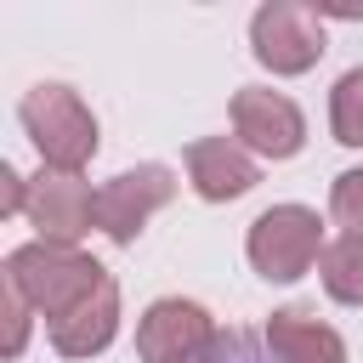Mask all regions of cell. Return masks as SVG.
I'll list each match as a JSON object with an SVG mask.
<instances>
[{
	"mask_svg": "<svg viewBox=\"0 0 363 363\" xmlns=\"http://www.w3.org/2000/svg\"><path fill=\"white\" fill-rule=\"evenodd\" d=\"M6 284H17L23 301H28L34 312H45V323H57V318L74 312L96 284H108V272H102L91 255L68 250V244H23V250L6 255Z\"/></svg>",
	"mask_w": 363,
	"mask_h": 363,
	"instance_id": "6da1fadb",
	"label": "cell"
},
{
	"mask_svg": "<svg viewBox=\"0 0 363 363\" xmlns=\"http://www.w3.org/2000/svg\"><path fill=\"white\" fill-rule=\"evenodd\" d=\"M17 119H23L28 142L40 147L45 170L79 176V164L96 153V119H91V108H85L68 85H34V91L17 102Z\"/></svg>",
	"mask_w": 363,
	"mask_h": 363,
	"instance_id": "7a4b0ae2",
	"label": "cell"
},
{
	"mask_svg": "<svg viewBox=\"0 0 363 363\" xmlns=\"http://www.w3.org/2000/svg\"><path fill=\"white\" fill-rule=\"evenodd\" d=\"M318 244H323V221L306 204H272L250 221V261L272 284H295L318 261Z\"/></svg>",
	"mask_w": 363,
	"mask_h": 363,
	"instance_id": "3957f363",
	"label": "cell"
},
{
	"mask_svg": "<svg viewBox=\"0 0 363 363\" xmlns=\"http://www.w3.org/2000/svg\"><path fill=\"white\" fill-rule=\"evenodd\" d=\"M250 45L272 74H306L323 57V17L318 6H295V0H272L255 11L250 23Z\"/></svg>",
	"mask_w": 363,
	"mask_h": 363,
	"instance_id": "277c9868",
	"label": "cell"
},
{
	"mask_svg": "<svg viewBox=\"0 0 363 363\" xmlns=\"http://www.w3.org/2000/svg\"><path fill=\"white\" fill-rule=\"evenodd\" d=\"M170 193H176V176H170L164 164L119 170L113 182L96 187V227H102L113 244H130V238L147 227V216H153L159 204H170Z\"/></svg>",
	"mask_w": 363,
	"mask_h": 363,
	"instance_id": "5b68a950",
	"label": "cell"
},
{
	"mask_svg": "<svg viewBox=\"0 0 363 363\" xmlns=\"http://www.w3.org/2000/svg\"><path fill=\"white\" fill-rule=\"evenodd\" d=\"M28 221L40 227V244H79L96 221V193L68 170H40L28 187Z\"/></svg>",
	"mask_w": 363,
	"mask_h": 363,
	"instance_id": "8992f818",
	"label": "cell"
},
{
	"mask_svg": "<svg viewBox=\"0 0 363 363\" xmlns=\"http://www.w3.org/2000/svg\"><path fill=\"white\" fill-rule=\"evenodd\" d=\"M233 130H238L255 153H267V159H289V153H301V142H306L301 108H295L284 91H261V85H244V91L233 96Z\"/></svg>",
	"mask_w": 363,
	"mask_h": 363,
	"instance_id": "52a82bcc",
	"label": "cell"
},
{
	"mask_svg": "<svg viewBox=\"0 0 363 363\" xmlns=\"http://www.w3.org/2000/svg\"><path fill=\"white\" fill-rule=\"evenodd\" d=\"M216 340V323L199 301H153L136 323V352L147 363H193Z\"/></svg>",
	"mask_w": 363,
	"mask_h": 363,
	"instance_id": "ba28073f",
	"label": "cell"
},
{
	"mask_svg": "<svg viewBox=\"0 0 363 363\" xmlns=\"http://www.w3.org/2000/svg\"><path fill=\"white\" fill-rule=\"evenodd\" d=\"M187 176H193L199 199H210V204L238 199V193H250V187L261 182V176H255V159H250L238 142H227V136L193 142V147H187Z\"/></svg>",
	"mask_w": 363,
	"mask_h": 363,
	"instance_id": "9c48e42d",
	"label": "cell"
},
{
	"mask_svg": "<svg viewBox=\"0 0 363 363\" xmlns=\"http://www.w3.org/2000/svg\"><path fill=\"white\" fill-rule=\"evenodd\" d=\"M113 329H119V289H113V278H108V284H96L74 312H62V318L51 323V346H57L62 357H91V352H102V346L113 340Z\"/></svg>",
	"mask_w": 363,
	"mask_h": 363,
	"instance_id": "30bf717a",
	"label": "cell"
},
{
	"mask_svg": "<svg viewBox=\"0 0 363 363\" xmlns=\"http://www.w3.org/2000/svg\"><path fill=\"white\" fill-rule=\"evenodd\" d=\"M267 346L284 363H346V340L329 323H318L312 312H301V306L267 318Z\"/></svg>",
	"mask_w": 363,
	"mask_h": 363,
	"instance_id": "8fae6325",
	"label": "cell"
},
{
	"mask_svg": "<svg viewBox=\"0 0 363 363\" xmlns=\"http://www.w3.org/2000/svg\"><path fill=\"white\" fill-rule=\"evenodd\" d=\"M318 272L340 306H363V233H340L335 244H323Z\"/></svg>",
	"mask_w": 363,
	"mask_h": 363,
	"instance_id": "7c38bea8",
	"label": "cell"
},
{
	"mask_svg": "<svg viewBox=\"0 0 363 363\" xmlns=\"http://www.w3.org/2000/svg\"><path fill=\"white\" fill-rule=\"evenodd\" d=\"M329 125H335V142L346 147H363V68H346L329 91Z\"/></svg>",
	"mask_w": 363,
	"mask_h": 363,
	"instance_id": "4fadbf2b",
	"label": "cell"
},
{
	"mask_svg": "<svg viewBox=\"0 0 363 363\" xmlns=\"http://www.w3.org/2000/svg\"><path fill=\"white\" fill-rule=\"evenodd\" d=\"M193 363H284L272 346H267V335H250V329H227V335H216Z\"/></svg>",
	"mask_w": 363,
	"mask_h": 363,
	"instance_id": "5bb4252c",
	"label": "cell"
},
{
	"mask_svg": "<svg viewBox=\"0 0 363 363\" xmlns=\"http://www.w3.org/2000/svg\"><path fill=\"white\" fill-rule=\"evenodd\" d=\"M329 210L346 233H363V164L357 170H340L335 187H329Z\"/></svg>",
	"mask_w": 363,
	"mask_h": 363,
	"instance_id": "9a60e30c",
	"label": "cell"
},
{
	"mask_svg": "<svg viewBox=\"0 0 363 363\" xmlns=\"http://www.w3.org/2000/svg\"><path fill=\"white\" fill-rule=\"evenodd\" d=\"M0 301H6V357H17L23 352V340H28V301H23V289L17 284H6L0 278Z\"/></svg>",
	"mask_w": 363,
	"mask_h": 363,
	"instance_id": "2e32d148",
	"label": "cell"
}]
</instances>
